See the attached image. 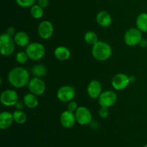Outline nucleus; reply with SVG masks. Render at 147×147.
Masks as SVG:
<instances>
[{
  "label": "nucleus",
  "mask_w": 147,
  "mask_h": 147,
  "mask_svg": "<svg viewBox=\"0 0 147 147\" xmlns=\"http://www.w3.org/2000/svg\"><path fill=\"white\" fill-rule=\"evenodd\" d=\"M76 121L82 125H88L92 120V115L90 111L86 107H78L77 110L75 112Z\"/></svg>",
  "instance_id": "7"
},
{
  "label": "nucleus",
  "mask_w": 147,
  "mask_h": 147,
  "mask_svg": "<svg viewBox=\"0 0 147 147\" xmlns=\"http://www.w3.org/2000/svg\"><path fill=\"white\" fill-rule=\"evenodd\" d=\"M25 52L29 59L33 61H38L45 54V48L42 43L34 42L30 43L26 47Z\"/></svg>",
  "instance_id": "3"
},
{
  "label": "nucleus",
  "mask_w": 147,
  "mask_h": 147,
  "mask_svg": "<svg viewBox=\"0 0 147 147\" xmlns=\"http://www.w3.org/2000/svg\"><path fill=\"white\" fill-rule=\"evenodd\" d=\"M136 24L137 29L142 33L147 32V13L143 12L139 14L136 18Z\"/></svg>",
  "instance_id": "20"
},
{
  "label": "nucleus",
  "mask_w": 147,
  "mask_h": 147,
  "mask_svg": "<svg viewBox=\"0 0 147 147\" xmlns=\"http://www.w3.org/2000/svg\"><path fill=\"white\" fill-rule=\"evenodd\" d=\"M13 117H14V122L18 124H23L27 120V115L23 111L17 110L13 112Z\"/></svg>",
  "instance_id": "23"
},
{
  "label": "nucleus",
  "mask_w": 147,
  "mask_h": 147,
  "mask_svg": "<svg viewBox=\"0 0 147 147\" xmlns=\"http://www.w3.org/2000/svg\"><path fill=\"white\" fill-rule=\"evenodd\" d=\"M88 95L91 98L96 99L99 97L102 93V85L98 80H93L89 83L87 88Z\"/></svg>",
  "instance_id": "14"
},
{
  "label": "nucleus",
  "mask_w": 147,
  "mask_h": 147,
  "mask_svg": "<svg viewBox=\"0 0 147 147\" xmlns=\"http://www.w3.org/2000/svg\"><path fill=\"white\" fill-rule=\"evenodd\" d=\"M24 105H24V102L18 100L17 102H16V104L14 105V106H15L16 109L18 110H22L24 108Z\"/></svg>",
  "instance_id": "30"
},
{
  "label": "nucleus",
  "mask_w": 147,
  "mask_h": 147,
  "mask_svg": "<svg viewBox=\"0 0 147 147\" xmlns=\"http://www.w3.org/2000/svg\"><path fill=\"white\" fill-rule=\"evenodd\" d=\"M14 42L20 47H27L30 44V37L23 31L17 32L14 37Z\"/></svg>",
  "instance_id": "17"
},
{
  "label": "nucleus",
  "mask_w": 147,
  "mask_h": 147,
  "mask_svg": "<svg viewBox=\"0 0 147 147\" xmlns=\"http://www.w3.org/2000/svg\"><path fill=\"white\" fill-rule=\"evenodd\" d=\"M143 147H147V144H145L144 146H143Z\"/></svg>",
  "instance_id": "33"
},
{
  "label": "nucleus",
  "mask_w": 147,
  "mask_h": 147,
  "mask_svg": "<svg viewBox=\"0 0 147 147\" xmlns=\"http://www.w3.org/2000/svg\"><path fill=\"white\" fill-rule=\"evenodd\" d=\"M60 123L64 128H71L75 125L76 122V118L74 112L69 110H65L62 112L60 115Z\"/></svg>",
  "instance_id": "13"
},
{
  "label": "nucleus",
  "mask_w": 147,
  "mask_h": 147,
  "mask_svg": "<svg viewBox=\"0 0 147 147\" xmlns=\"http://www.w3.org/2000/svg\"><path fill=\"white\" fill-rule=\"evenodd\" d=\"M19 95L17 92L13 89H6L3 91L0 97V101L4 106H11L14 105L18 101Z\"/></svg>",
  "instance_id": "9"
},
{
  "label": "nucleus",
  "mask_w": 147,
  "mask_h": 147,
  "mask_svg": "<svg viewBox=\"0 0 147 147\" xmlns=\"http://www.w3.org/2000/svg\"><path fill=\"white\" fill-rule=\"evenodd\" d=\"M54 32L53 24L48 20H43L38 26L39 35L45 40L50 38Z\"/></svg>",
  "instance_id": "12"
},
{
  "label": "nucleus",
  "mask_w": 147,
  "mask_h": 147,
  "mask_svg": "<svg viewBox=\"0 0 147 147\" xmlns=\"http://www.w3.org/2000/svg\"><path fill=\"white\" fill-rule=\"evenodd\" d=\"M112 48L110 45L104 41H98L93 46L92 55L98 61H106L111 57Z\"/></svg>",
  "instance_id": "2"
},
{
  "label": "nucleus",
  "mask_w": 147,
  "mask_h": 147,
  "mask_svg": "<svg viewBox=\"0 0 147 147\" xmlns=\"http://www.w3.org/2000/svg\"><path fill=\"white\" fill-rule=\"evenodd\" d=\"M96 22L103 27H108L111 24V15L106 11H100L96 15Z\"/></svg>",
  "instance_id": "15"
},
{
  "label": "nucleus",
  "mask_w": 147,
  "mask_h": 147,
  "mask_svg": "<svg viewBox=\"0 0 147 147\" xmlns=\"http://www.w3.org/2000/svg\"><path fill=\"white\" fill-rule=\"evenodd\" d=\"M37 3L39 6L44 9L48 6L49 0H37Z\"/></svg>",
  "instance_id": "29"
},
{
  "label": "nucleus",
  "mask_w": 147,
  "mask_h": 147,
  "mask_svg": "<svg viewBox=\"0 0 147 147\" xmlns=\"http://www.w3.org/2000/svg\"><path fill=\"white\" fill-rule=\"evenodd\" d=\"M28 89L31 93L38 96L44 93L46 89V85L42 79L39 77H34L30 79L28 84Z\"/></svg>",
  "instance_id": "10"
},
{
  "label": "nucleus",
  "mask_w": 147,
  "mask_h": 147,
  "mask_svg": "<svg viewBox=\"0 0 147 147\" xmlns=\"http://www.w3.org/2000/svg\"><path fill=\"white\" fill-rule=\"evenodd\" d=\"M31 71L36 77H42L47 74V69L42 64H36L32 68Z\"/></svg>",
  "instance_id": "21"
},
{
  "label": "nucleus",
  "mask_w": 147,
  "mask_h": 147,
  "mask_svg": "<svg viewBox=\"0 0 147 147\" xmlns=\"http://www.w3.org/2000/svg\"><path fill=\"white\" fill-rule=\"evenodd\" d=\"M130 77L125 74H117L111 80L112 86L116 90H123L129 86L130 83Z\"/></svg>",
  "instance_id": "11"
},
{
  "label": "nucleus",
  "mask_w": 147,
  "mask_h": 147,
  "mask_svg": "<svg viewBox=\"0 0 147 147\" xmlns=\"http://www.w3.org/2000/svg\"><path fill=\"white\" fill-rule=\"evenodd\" d=\"M76 95L75 89L71 86H63L57 90V97L63 102H69L73 99Z\"/></svg>",
  "instance_id": "8"
},
{
  "label": "nucleus",
  "mask_w": 147,
  "mask_h": 147,
  "mask_svg": "<svg viewBox=\"0 0 147 147\" xmlns=\"http://www.w3.org/2000/svg\"><path fill=\"white\" fill-rule=\"evenodd\" d=\"M54 55L56 59L60 61H66L70 58V51L65 46H59L55 49Z\"/></svg>",
  "instance_id": "18"
},
{
  "label": "nucleus",
  "mask_w": 147,
  "mask_h": 147,
  "mask_svg": "<svg viewBox=\"0 0 147 147\" xmlns=\"http://www.w3.org/2000/svg\"><path fill=\"white\" fill-rule=\"evenodd\" d=\"M8 81L14 87H24L30 82V74L24 68L15 67L9 73Z\"/></svg>",
  "instance_id": "1"
},
{
  "label": "nucleus",
  "mask_w": 147,
  "mask_h": 147,
  "mask_svg": "<svg viewBox=\"0 0 147 147\" xmlns=\"http://www.w3.org/2000/svg\"><path fill=\"white\" fill-rule=\"evenodd\" d=\"M84 40L88 44L93 46L98 41V37L95 32L88 31L85 34Z\"/></svg>",
  "instance_id": "22"
},
{
  "label": "nucleus",
  "mask_w": 147,
  "mask_h": 147,
  "mask_svg": "<svg viewBox=\"0 0 147 147\" xmlns=\"http://www.w3.org/2000/svg\"><path fill=\"white\" fill-rule=\"evenodd\" d=\"M28 59V56H27L26 52L20 51L16 56V60L20 63H25L27 61Z\"/></svg>",
  "instance_id": "26"
},
{
  "label": "nucleus",
  "mask_w": 147,
  "mask_h": 147,
  "mask_svg": "<svg viewBox=\"0 0 147 147\" xmlns=\"http://www.w3.org/2000/svg\"><path fill=\"white\" fill-rule=\"evenodd\" d=\"M15 42L11 36L7 33H3L0 36V52L3 56H9L14 50Z\"/></svg>",
  "instance_id": "4"
},
{
  "label": "nucleus",
  "mask_w": 147,
  "mask_h": 147,
  "mask_svg": "<svg viewBox=\"0 0 147 147\" xmlns=\"http://www.w3.org/2000/svg\"><path fill=\"white\" fill-rule=\"evenodd\" d=\"M14 121L13 114H11V112L4 111L0 114V128L1 129L4 130L9 128Z\"/></svg>",
  "instance_id": "16"
},
{
  "label": "nucleus",
  "mask_w": 147,
  "mask_h": 147,
  "mask_svg": "<svg viewBox=\"0 0 147 147\" xmlns=\"http://www.w3.org/2000/svg\"><path fill=\"white\" fill-rule=\"evenodd\" d=\"M23 102L24 103L25 106L27 108H31V109H34V108H37L38 105V99L37 98L35 95L32 93H27L26 94L23 98Z\"/></svg>",
  "instance_id": "19"
},
{
  "label": "nucleus",
  "mask_w": 147,
  "mask_h": 147,
  "mask_svg": "<svg viewBox=\"0 0 147 147\" xmlns=\"http://www.w3.org/2000/svg\"><path fill=\"white\" fill-rule=\"evenodd\" d=\"M7 33V34L9 35L10 36H11V37H12L13 35H14V36L15 35V34L17 33H16L15 29H14V27H9L7 30V33Z\"/></svg>",
  "instance_id": "31"
},
{
  "label": "nucleus",
  "mask_w": 147,
  "mask_h": 147,
  "mask_svg": "<svg viewBox=\"0 0 147 147\" xmlns=\"http://www.w3.org/2000/svg\"><path fill=\"white\" fill-rule=\"evenodd\" d=\"M142 39H143L142 32H141L137 28L129 29L124 35L125 43L131 47L139 45Z\"/></svg>",
  "instance_id": "5"
},
{
  "label": "nucleus",
  "mask_w": 147,
  "mask_h": 147,
  "mask_svg": "<svg viewBox=\"0 0 147 147\" xmlns=\"http://www.w3.org/2000/svg\"><path fill=\"white\" fill-rule=\"evenodd\" d=\"M16 3L20 7H24V8H28L32 7L34 4L36 0H15Z\"/></svg>",
  "instance_id": "25"
},
{
  "label": "nucleus",
  "mask_w": 147,
  "mask_h": 147,
  "mask_svg": "<svg viewBox=\"0 0 147 147\" xmlns=\"http://www.w3.org/2000/svg\"><path fill=\"white\" fill-rule=\"evenodd\" d=\"M117 100V95L111 90H106L102 92L98 97V102L101 107L110 108L113 106Z\"/></svg>",
  "instance_id": "6"
},
{
  "label": "nucleus",
  "mask_w": 147,
  "mask_h": 147,
  "mask_svg": "<svg viewBox=\"0 0 147 147\" xmlns=\"http://www.w3.org/2000/svg\"><path fill=\"white\" fill-rule=\"evenodd\" d=\"M78 108V107L77 103L75 101H70V102H68V105H67V110L70 111L72 112H74L77 110Z\"/></svg>",
  "instance_id": "27"
},
{
  "label": "nucleus",
  "mask_w": 147,
  "mask_h": 147,
  "mask_svg": "<svg viewBox=\"0 0 147 147\" xmlns=\"http://www.w3.org/2000/svg\"><path fill=\"white\" fill-rule=\"evenodd\" d=\"M98 114L101 118H106L109 116V109L107 108L101 107L98 111Z\"/></svg>",
  "instance_id": "28"
},
{
  "label": "nucleus",
  "mask_w": 147,
  "mask_h": 147,
  "mask_svg": "<svg viewBox=\"0 0 147 147\" xmlns=\"http://www.w3.org/2000/svg\"><path fill=\"white\" fill-rule=\"evenodd\" d=\"M30 13H31V15L33 18L40 19L43 16L44 10H43L42 7L39 6L38 4H34V5L31 7Z\"/></svg>",
  "instance_id": "24"
},
{
  "label": "nucleus",
  "mask_w": 147,
  "mask_h": 147,
  "mask_svg": "<svg viewBox=\"0 0 147 147\" xmlns=\"http://www.w3.org/2000/svg\"><path fill=\"white\" fill-rule=\"evenodd\" d=\"M139 46H141V47H143V48H145L147 46V41L146 40H144V39H142V41L140 42V43H139Z\"/></svg>",
  "instance_id": "32"
}]
</instances>
